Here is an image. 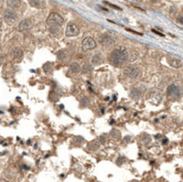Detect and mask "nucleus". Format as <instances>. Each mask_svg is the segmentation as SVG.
<instances>
[{
    "instance_id": "nucleus-16",
    "label": "nucleus",
    "mask_w": 183,
    "mask_h": 182,
    "mask_svg": "<svg viewBox=\"0 0 183 182\" xmlns=\"http://www.w3.org/2000/svg\"><path fill=\"white\" fill-rule=\"evenodd\" d=\"M50 33L55 37H60V34H62V31H60V29L57 27H51L50 29Z\"/></svg>"
},
{
    "instance_id": "nucleus-6",
    "label": "nucleus",
    "mask_w": 183,
    "mask_h": 182,
    "mask_svg": "<svg viewBox=\"0 0 183 182\" xmlns=\"http://www.w3.org/2000/svg\"><path fill=\"white\" fill-rule=\"evenodd\" d=\"M115 42V39L111 34L105 33L103 34L99 39V43L102 46H110Z\"/></svg>"
},
{
    "instance_id": "nucleus-15",
    "label": "nucleus",
    "mask_w": 183,
    "mask_h": 182,
    "mask_svg": "<svg viewBox=\"0 0 183 182\" xmlns=\"http://www.w3.org/2000/svg\"><path fill=\"white\" fill-rule=\"evenodd\" d=\"M7 4L8 7H10L12 8H17L20 7L21 1L20 0H7Z\"/></svg>"
},
{
    "instance_id": "nucleus-23",
    "label": "nucleus",
    "mask_w": 183,
    "mask_h": 182,
    "mask_svg": "<svg viewBox=\"0 0 183 182\" xmlns=\"http://www.w3.org/2000/svg\"><path fill=\"white\" fill-rule=\"evenodd\" d=\"M58 58L60 59V60H64L66 59V54H65L63 51H60V52L58 53Z\"/></svg>"
},
{
    "instance_id": "nucleus-10",
    "label": "nucleus",
    "mask_w": 183,
    "mask_h": 182,
    "mask_svg": "<svg viewBox=\"0 0 183 182\" xmlns=\"http://www.w3.org/2000/svg\"><path fill=\"white\" fill-rule=\"evenodd\" d=\"M149 99H150V102H151L152 104H158L159 102H161L162 97H161L160 93H159V92H151V94H150Z\"/></svg>"
},
{
    "instance_id": "nucleus-13",
    "label": "nucleus",
    "mask_w": 183,
    "mask_h": 182,
    "mask_svg": "<svg viewBox=\"0 0 183 182\" xmlns=\"http://www.w3.org/2000/svg\"><path fill=\"white\" fill-rule=\"evenodd\" d=\"M103 62V56L101 53H95L92 58V63L95 65H100Z\"/></svg>"
},
{
    "instance_id": "nucleus-28",
    "label": "nucleus",
    "mask_w": 183,
    "mask_h": 182,
    "mask_svg": "<svg viewBox=\"0 0 183 182\" xmlns=\"http://www.w3.org/2000/svg\"><path fill=\"white\" fill-rule=\"evenodd\" d=\"M100 139H101V142H102V143L105 142V136H102L100 137Z\"/></svg>"
},
{
    "instance_id": "nucleus-1",
    "label": "nucleus",
    "mask_w": 183,
    "mask_h": 182,
    "mask_svg": "<svg viewBox=\"0 0 183 182\" xmlns=\"http://www.w3.org/2000/svg\"><path fill=\"white\" fill-rule=\"evenodd\" d=\"M128 51L124 47H119L112 51L109 55L110 62L115 67H122L128 62Z\"/></svg>"
},
{
    "instance_id": "nucleus-2",
    "label": "nucleus",
    "mask_w": 183,
    "mask_h": 182,
    "mask_svg": "<svg viewBox=\"0 0 183 182\" xmlns=\"http://www.w3.org/2000/svg\"><path fill=\"white\" fill-rule=\"evenodd\" d=\"M64 22L63 17L58 13H51L47 18V23L50 26H62Z\"/></svg>"
},
{
    "instance_id": "nucleus-20",
    "label": "nucleus",
    "mask_w": 183,
    "mask_h": 182,
    "mask_svg": "<svg viewBox=\"0 0 183 182\" xmlns=\"http://www.w3.org/2000/svg\"><path fill=\"white\" fill-rule=\"evenodd\" d=\"M29 3L30 4V6H32L33 7L36 8H40V0H27Z\"/></svg>"
},
{
    "instance_id": "nucleus-21",
    "label": "nucleus",
    "mask_w": 183,
    "mask_h": 182,
    "mask_svg": "<svg viewBox=\"0 0 183 182\" xmlns=\"http://www.w3.org/2000/svg\"><path fill=\"white\" fill-rule=\"evenodd\" d=\"M43 69L47 73H50L51 72H52V65H51L50 62H48L43 66Z\"/></svg>"
},
{
    "instance_id": "nucleus-22",
    "label": "nucleus",
    "mask_w": 183,
    "mask_h": 182,
    "mask_svg": "<svg viewBox=\"0 0 183 182\" xmlns=\"http://www.w3.org/2000/svg\"><path fill=\"white\" fill-rule=\"evenodd\" d=\"M90 102V99L88 97H83V99L82 100V106H87Z\"/></svg>"
},
{
    "instance_id": "nucleus-4",
    "label": "nucleus",
    "mask_w": 183,
    "mask_h": 182,
    "mask_svg": "<svg viewBox=\"0 0 183 182\" xmlns=\"http://www.w3.org/2000/svg\"><path fill=\"white\" fill-rule=\"evenodd\" d=\"M124 73H125V75H126L127 77H129L131 79H135L139 75L140 71L137 67L134 66V65H129V66H126L125 68Z\"/></svg>"
},
{
    "instance_id": "nucleus-24",
    "label": "nucleus",
    "mask_w": 183,
    "mask_h": 182,
    "mask_svg": "<svg viewBox=\"0 0 183 182\" xmlns=\"http://www.w3.org/2000/svg\"><path fill=\"white\" fill-rule=\"evenodd\" d=\"M105 4H107L108 5L109 7H113V8H115V9H117V10H122L121 9V7H117V6H115L114 4H111V3H109V2H107V1H105Z\"/></svg>"
},
{
    "instance_id": "nucleus-7",
    "label": "nucleus",
    "mask_w": 183,
    "mask_h": 182,
    "mask_svg": "<svg viewBox=\"0 0 183 182\" xmlns=\"http://www.w3.org/2000/svg\"><path fill=\"white\" fill-rule=\"evenodd\" d=\"M79 33H80L79 27L75 25L74 23H70L67 26L66 31H65V35L67 37H74V36H77Z\"/></svg>"
},
{
    "instance_id": "nucleus-8",
    "label": "nucleus",
    "mask_w": 183,
    "mask_h": 182,
    "mask_svg": "<svg viewBox=\"0 0 183 182\" xmlns=\"http://www.w3.org/2000/svg\"><path fill=\"white\" fill-rule=\"evenodd\" d=\"M17 14L16 12L12 10V9H7L6 11L4 12V19L8 23H12L17 19Z\"/></svg>"
},
{
    "instance_id": "nucleus-27",
    "label": "nucleus",
    "mask_w": 183,
    "mask_h": 182,
    "mask_svg": "<svg viewBox=\"0 0 183 182\" xmlns=\"http://www.w3.org/2000/svg\"><path fill=\"white\" fill-rule=\"evenodd\" d=\"M126 30H127V31H130V32H133V33H135L137 35H143L142 33H139V32H137V31L132 30V29H126Z\"/></svg>"
},
{
    "instance_id": "nucleus-3",
    "label": "nucleus",
    "mask_w": 183,
    "mask_h": 182,
    "mask_svg": "<svg viewBox=\"0 0 183 182\" xmlns=\"http://www.w3.org/2000/svg\"><path fill=\"white\" fill-rule=\"evenodd\" d=\"M181 95V92L180 87L176 84H172L168 88V96L172 100L179 99Z\"/></svg>"
},
{
    "instance_id": "nucleus-9",
    "label": "nucleus",
    "mask_w": 183,
    "mask_h": 182,
    "mask_svg": "<svg viewBox=\"0 0 183 182\" xmlns=\"http://www.w3.org/2000/svg\"><path fill=\"white\" fill-rule=\"evenodd\" d=\"M31 27H32V22L30 19H29V18H27V19H24V20H22L19 24H18L17 27V31H26L27 29H31Z\"/></svg>"
},
{
    "instance_id": "nucleus-14",
    "label": "nucleus",
    "mask_w": 183,
    "mask_h": 182,
    "mask_svg": "<svg viewBox=\"0 0 183 182\" xmlns=\"http://www.w3.org/2000/svg\"><path fill=\"white\" fill-rule=\"evenodd\" d=\"M11 54H12L14 59L19 60V59L22 58V56H23V51H22V50L20 48H14Z\"/></svg>"
},
{
    "instance_id": "nucleus-12",
    "label": "nucleus",
    "mask_w": 183,
    "mask_h": 182,
    "mask_svg": "<svg viewBox=\"0 0 183 182\" xmlns=\"http://www.w3.org/2000/svg\"><path fill=\"white\" fill-rule=\"evenodd\" d=\"M130 97L135 101H138L141 98V91L138 90L137 88H134L130 91Z\"/></svg>"
},
{
    "instance_id": "nucleus-17",
    "label": "nucleus",
    "mask_w": 183,
    "mask_h": 182,
    "mask_svg": "<svg viewBox=\"0 0 183 182\" xmlns=\"http://www.w3.org/2000/svg\"><path fill=\"white\" fill-rule=\"evenodd\" d=\"M71 71L74 73H78L81 72V66L77 62H72L71 64Z\"/></svg>"
},
{
    "instance_id": "nucleus-19",
    "label": "nucleus",
    "mask_w": 183,
    "mask_h": 182,
    "mask_svg": "<svg viewBox=\"0 0 183 182\" xmlns=\"http://www.w3.org/2000/svg\"><path fill=\"white\" fill-rule=\"evenodd\" d=\"M138 58V52L137 51H132L130 55H128V60L129 62H135Z\"/></svg>"
},
{
    "instance_id": "nucleus-30",
    "label": "nucleus",
    "mask_w": 183,
    "mask_h": 182,
    "mask_svg": "<svg viewBox=\"0 0 183 182\" xmlns=\"http://www.w3.org/2000/svg\"><path fill=\"white\" fill-rule=\"evenodd\" d=\"M0 182H9V181L7 179H0Z\"/></svg>"
},
{
    "instance_id": "nucleus-31",
    "label": "nucleus",
    "mask_w": 183,
    "mask_h": 182,
    "mask_svg": "<svg viewBox=\"0 0 183 182\" xmlns=\"http://www.w3.org/2000/svg\"><path fill=\"white\" fill-rule=\"evenodd\" d=\"M134 182H138V181H134Z\"/></svg>"
},
{
    "instance_id": "nucleus-5",
    "label": "nucleus",
    "mask_w": 183,
    "mask_h": 182,
    "mask_svg": "<svg viewBox=\"0 0 183 182\" xmlns=\"http://www.w3.org/2000/svg\"><path fill=\"white\" fill-rule=\"evenodd\" d=\"M82 50L84 51L92 50L96 48V42H95V40L92 38V37H86V38L82 40Z\"/></svg>"
},
{
    "instance_id": "nucleus-25",
    "label": "nucleus",
    "mask_w": 183,
    "mask_h": 182,
    "mask_svg": "<svg viewBox=\"0 0 183 182\" xmlns=\"http://www.w3.org/2000/svg\"><path fill=\"white\" fill-rule=\"evenodd\" d=\"M152 32H154V33H156V34H158V36H161V37H164V36H165L163 33H160V32L157 31L156 29H152Z\"/></svg>"
},
{
    "instance_id": "nucleus-29",
    "label": "nucleus",
    "mask_w": 183,
    "mask_h": 182,
    "mask_svg": "<svg viewBox=\"0 0 183 182\" xmlns=\"http://www.w3.org/2000/svg\"><path fill=\"white\" fill-rule=\"evenodd\" d=\"M150 1H151L152 3H158L159 0H150Z\"/></svg>"
},
{
    "instance_id": "nucleus-18",
    "label": "nucleus",
    "mask_w": 183,
    "mask_h": 182,
    "mask_svg": "<svg viewBox=\"0 0 183 182\" xmlns=\"http://www.w3.org/2000/svg\"><path fill=\"white\" fill-rule=\"evenodd\" d=\"M92 71H93V66L91 64L86 63V64L83 65V67H82V72L83 73H90V72H92Z\"/></svg>"
},
{
    "instance_id": "nucleus-11",
    "label": "nucleus",
    "mask_w": 183,
    "mask_h": 182,
    "mask_svg": "<svg viewBox=\"0 0 183 182\" xmlns=\"http://www.w3.org/2000/svg\"><path fill=\"white\" fill-rule=\"evenodd\" d=\"M168 63H170L172 67L174 68H180L182 66V62L181 60L178 59V58H173V57H170L168 58Z\"/></svg>"
},
{
    "instance_id": "nucleus-26",
    "label": "nucleus",
    "mask_w": 183,
    "mask_h": 182,
    "mask_svg": "<svg viewBox=\"0 0 183 182\" xmlns=\"http://www.w3.org/2000/svg\"><path fill=\"white\" fill-rule=\"evenodd\" d=\"M177 22L178 23H180V25H182V23H183V20H182V17L180 16V17H179L177 18Z\"/></svg>"
}]
</instances>
